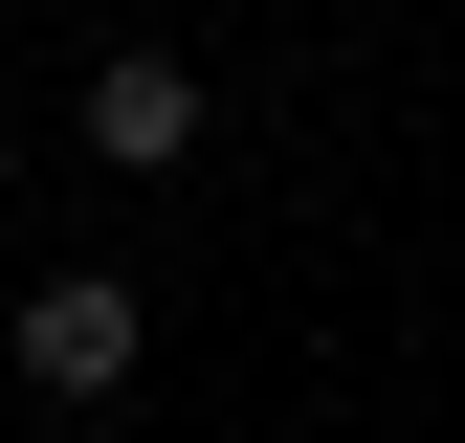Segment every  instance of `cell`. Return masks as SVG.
Here are the masks:
<instances>
[{"instance_id":"obj_1","label":"cell","mask_w":465,"mask_h":443,"mask_svg":"<svg viewBox=\"0 0 465 443\" xmlns=\"http://www.w3.org/2000/svg\"><path fill=\"white\" fill-rule=\"evenodd\" d=\"M0 355H23V399H67V421H89V399H134V355H155V310L111 289V266H45V289L0 310Z\"/></svg>"},{"instance_id":"obj_3","label":"cell","mask_w":465,"mask_h":443,"mask_svg":"<svg viewBox=\"0 0 465 443\" xmlns=\"http://www.w3.org/2000/svg\"><path fill=\"white\" fill-rule=\"evenodd\" d=\"M0 178H23V155H0Z\"/></svg>"},{"instance_id":"obj_2","label":"cell","mask_w":465,"mask_h":443,"mask_svg":"<svg viewBox=\"0 0 465 443\" xmlns=\"http://www.w3.org/2000/svg\"><path fill=\"white\" fill-rule=\"evenodd\" d=\"M89 155H111V178H178V155H200V67H178V44H111V67H89Z\"/></svg>"}]
</instances>
